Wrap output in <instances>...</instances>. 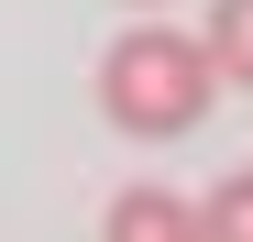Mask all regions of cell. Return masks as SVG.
Here are the masks:
<instances>
[{
	"mask_svg": "<svg viewBox=\"0 0 253 242\" xmlns=\"http://www.w3.org/2000/svg\"><path fill=\"white\" fill-rule=\"evenodd\" d=\"M209 99H220V66H209L198 33H176L165 11H143L132 33H110V55H99V110H110V132L176 143V132L209 121Z\"/></svg>",
	"mask_w": 253,
	"mask_h": 242,
	"instance_id": "cell-1",
	"label": "cell"
},
{
	"mask_svg": "<svg viewBox=\"0 0 253 242\" xmlns=\"http://www.w3.org/2000/svg\"><path fill=\"white\" fill-rule=\"evenodd\" d=\"M99 231H110V242H187V231H198V198H176V187L143 176V187H121L110 209H99Z\"/></svg>",
	"mask_w": 253,
	"mask_h": 242,
	"instance_id": "cell-2",
	"label": "cell"
},
{
	"mask_svg": "<svg viewBox=\"0 0 253 242\" xmlns=\"http://www.w3.org/2000/svg\"><path fill=\"white\" fill-rule=\"evenodd\" d=\"M209 66H220V88H253V0H209Z\"/></svg>",
	"mask_w": 253,
	"mask_h": 242,
	"instance_id": "cell-3",
	"label": "cell"
},
{
	"mask_svg": "<svg viewBox=\"0 0 253 242\" xmlns=\"http://www.w3.org/2000/svg\"><path fill=\"white\" fill-rule=\"evenodd\" d=\"M198 231H209V242H253V165H231L220 187L198 198Z\"/></svg>",
	"mask_w": 253,
	"mask_h": 242,
	"instance_id": "cell-4",
	"label": "cell"
},
{
	"mask_svg": "<svg viewBox=\"0 0 253 242\" xmlns=\"http://www.w3.org/2000/svg\"><path fill=\"white\" fill-rule=\"evenodd\" d=\"M132 11H165V0H132Z\"/></svg>",
	"mask_w": 253,
	"mask_h": 242,
	"instance_id": "cell-5",
	"label": "cell"
}]
</instances>
